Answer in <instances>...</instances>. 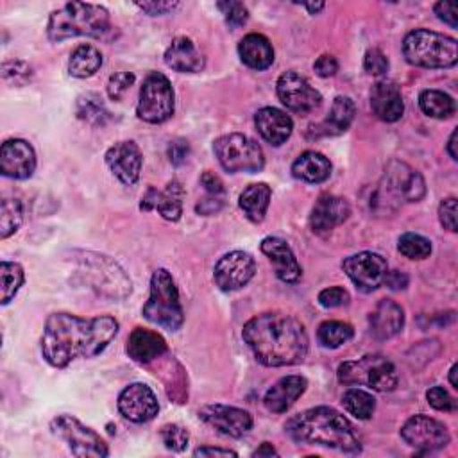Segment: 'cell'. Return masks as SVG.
Here are the masks:
<instances>
[{
	"mask_svg": "<svg viewBox=\"0 0 458 458\" xmlns=\"http://www.w3.org/2000/svg\"><path fill=\"white\" fill-rule=\"evenodd\" d=\"M438 218H440V224L444 225V229L447 231H456V199L454 197H449V199H444L438 206Z\"/></svg>",
	"mask_w": 458,
	"mask_h": 458,
	"instance_id": "obj_49",
	"label": "cell"
},
{
	"mask_svg": "<svg viewBox=\"0 0 458 458\" xmlns=\"http://www.w3.org/2000/svg\"><path fill=\"white\" fill-rule=\"evenodd\" d=\"M401 437L408 445L422 453L440 449L447 445L451 440L447 428L440 420L431 419L428 415L410 417L401 428Z\"/></svg>",
	"mask_w": 458,
	"mask_h": 458,
	"instance_id": "obj_15",
	"label": "cell"
},
{
	"mask_svg": "<svg viewBox=\"0 0 458 458\" xmlns=\"http://www.w3.org/2000/svg\"><path fill=\"white\" fill-rule=\"evenodd\" d=\"M277 454V451L272 447V444H268V442H263L261 444V447H258L254 453H252V456H276Z\"/></svg>",
	"mask_w": 458,
	"mask_h": 458,
	"instance_id": "obj_58",
	"label": "cell"
},
{
	"mask_svg": "<svg viewBox=\"0 0 458 458\" xmlns=\"http://www.w3.org/2000/svg\"><path fill=\"white\" fill-rule=\"evenodd\" d=\"M292 174L304 182H324L331 175V163L324 154L306 150L293 161Z\"/></svg>",
	"mask_w": 458,
	"mask_h": 458,
	"instance_id": "obj_31",
	"label": "cell"
},
{
	"mask_svg": "<svg viewBox=\"0 0 458 458\" xmlns=\"http://www.w3.org/2000/svg\"><path fill=\"white\" fill-rule=\"evenodd\" d=\"M168 159L172 165H182L190 154V145L184 140H174L168 145Z\"/></svg>",
	"mask_w": 458,
	"mask_h": 458,
	"instance_id": "obj_52",
	"label": "cell"
},
{
	"mask_svg": "<svg viewBox=\"0 0 458 458\" xmlns=\"http://www.w3.org/2000/svg\"><path fill=\"white\" fill-rule=\"evenodd\" d=\"M435 14L438 16V20H442L444 23H447L449 27L456 29L458 21H456V5L453 2H437L433 5Z\"/></svg>",
	"mask_w": 458,
	"mask_h": 458,
	"instance_id": "obj_51",
	"label": "cell"
},
{
	"mask_svg": "<svg viewBox=\"0 0 458 458\" xmlns=\"http://www.w3.org/2000/svg\"><path fill=\"white\" fill-rule=\"evenodd\" d=\"M213 152L224 170L236 174L259 172L265 165V156L261 147L245 134L231 132L215 140Z\"/></svg>",
	"mask_w": 458,
	"mask_h": 458,
	"instance_id": "obj_10",
	"label": "cell"
},
{
	"mask_svg": "<svg viewBox=\"0 0 458 458\" xmlns=\"http://www.w3.org/2000/svg\"><path fill=\"white\" fill-rule=\"evenodd\" d=\"M134 84V75L131 72H116L107 81V95L111 100H120L129 88Z\"/></svg>",
	"mask_w": 458,
	"mask_h": 458,
	"instance_id": "obj_45",
	"label": "cell"
},
{
	"mask_svg": "<svg viewBox=\"0 0 458 458\" xmlns=\"http://www.w3.org/2000/svg\"><path fill=\"white\" fill-rule=\"evenodd\" d=\"M284 431L297 444L322 445L347 454L361 453V442L351 422L329 406L310 408L290 417Z\"/></svg>",
	"mask_w": 458,
	"mask_h": 458,
	"instance_id": "obj_3",
	"label": "cell"
},
{
	"mask_svg": "<svg viewBox=\"0 0 458 458\" xmlns=\"http://www.w3.org/2000/svg\"><path fill=\"white\" fill-rule=\"evenodd\" d=\"M200 182H202L204 190L208 191V195L224 197V193H225L224 182H222V179H220V177H218L215 172H209V170H206V172L200 175Z\"/></svg>",
	"mask_w": 458,
	"mask_h": 458,
	"instance_id": "obj_53",
	"label": "cell"
},
{
	"mask_svg": "<svg viewBox=\"0 0 458 458\" xmlns=\"http://www.w3.org/2000/svg\"><path fill=\"white\" fill-rule=\"evenodd\" d=\"M426 399L435 410H440V411H451L456 408V401L449 395V392L444 386H438V385L431 386L426 392Z\"/></svg>",
	"mask_w": 458,
	"mask_h": 458,
	"instance_id": "obj_48",
	"label": "cell"
},
{
	"mask_svg": "<svg viewBox=\"0 0 458 458\" xmlns=\"http://www.w3.org/2000/svg\"><path fill=\"white\" fill-rule=\"evenodd\" d=\"M447 152L451 156V159H458V154H456V129L451 132L449 136V141H447Z\"/></svg>",
	"mask_w": 458,
	"mask_h": 458,
	"instance_id": "obj_59",
	"label": "cell"
},
{
	"mask_svg": "<svg viewBox=\"0 0 458 458\" xmlns=\"http://www.w3.org/2000/svg\"><path fill=\"white\" fill-rule=\"evenodd\" d=\"M254 123L261 138L270 145L284 143L293 129L292 118L277 107H261L254 114Z\"/></svg>",
	"mask_w": 458,
	"mask_h": 458,
	"instance_id": "obj_27",
	"label": "cell"
},
{
	"mask_svg": "<svg viewBox=\"0 0 458 458\" xmlns=\"http://www.w3.org/2000/svg\"><path fill=\"white\" fill-rule=\"evenodd\" d=\"M50 429L54 435H57L61 440L68 444L73 456L104 458L109 454V449L104 438L91 428L84 426L73 415H57L50 422Z\"/></svg>",
	"mask_w": 458,
	"mask_h": 458,
	"instance_id": "obj_12",
	"label": "cell"
},
{
	"mask_svg": "<svg viewBox=\"0 0 458 458\" xmlns=\"http://www.w3.org/2000/svg\"><path fill=\"white\" fill-rule=\"evenodd\" d=\"M23 220V209L18 199H4L0 211V236L7 238L18 231Z\"/></svg>",
	"mask_w": 458,
	"mask_h": 458,
	"instance_id": "obj_40",
	"label": "cell"
},
{
	"mask_svg": "<svg viewBox=\"0 0 458 458\" xmlns=\"http://www.w3.org/2000/svg\"><path fill=\"white\" fill-rule=\"evenodd\" d=\"M306 386L308 381L302 376H284L267 390L263 404L272 413H284L304 394Z\"/></svg>",
	"mask_w": 458,
	"mask_h": 458,
	"instance_id": "obj_25",
	"label": "cell"
},
{
	"mask_svg": "<svg viewBox=\"0 0 458 458\" xmlns=\"http://www.w3.org/2000/svg\"><path fill=\"white\" fill-rule=\"evenodd\" d=\"M23 268L13 261H2L0 265V284H2V304H9L23 284Z\"/></svg>",
	"mask_w": 458,
	"mask_h": 458,
	"instance_id": "obj_39",
	"label": "cell"
},
{
	"mask_svg": "<svg viewBox=\"0 0 458 458\" xmlns=\"http://www.w3.org/2000/svg\"><path fill=\"white\" fill-rule=\"evenodd\" d=\"M216 7L222 11L225 23L231 29L242 27L247 23L249 20V11L242 2H234V0H227V2H218Z\"/></svg>",
	"mask_w": 458,
	"mask_h": 458,
	"instance_id": "obj_43",
	"label": "cell"
},
{
	"mask_svg": "<svg viewBox=\"0 0 458 458\" xmlns=\"http://www.w3.org/2000/svg\"><path fill=\"white\" fill-rule=\"evenodd\" d=\"M317 299H318V304L324 308H338V306H347L351 301V295L342 286H329V288H324Z\"/></svg>",
	"mask_w": 458,
	"mask_h": 458,
	"instance_id": "obj_46",
	"label": "cell"
},
{
	"mask_svg": "<svg viewBox=\"0 0 458 458\" xmlns=\"http://www.w3.org/2000/svg\"><path fill=\"white\" fill-rule=\"evenodd\" d=\"M127 354L138 363H150L166 352V342L156 331L136 327L127 338Z\"/></svg>",
	"mask_w": 458,
	"mask_h": 458,
	"instance_id": "obj_28",
	"label": "cell"
},
{
	"mask_svg": "<svg viewBox=\"0 0 458 458\" xmlns=\"http://www.w3.org/2000/svg\"><path fill=\"white\" fill-rule=\"evenodd\" d=\"M106 163L113 175L125 186H132L140 179L141 152L134 141H118L106 150Z\"/></svg>",
	"mask_w": 458,
	"mask_h": 458,
	"instance_id": "obj_19",
	"label": "cell"
},
{
	"mask_svg": "<svg viewBox=\"0 0 458 458\" xmlns=\"http://www.w3.org/2000/svg\"><path fill=\"white\" fill-rule=\"evenodd\" d=\"M388 57L379 48H369L363 57V68L370 75H385L388 72Z\"/></svg>",
	"mask_w": 458,
	"mask_h": 458,
	"instance_id": "obj_47",
	"label": "cell"
},
{
	"mask_svg": "<svg viewBox=\"0 0 458 458\" xmlns=\"http://www.w3.org/2000/svg\"><path fill=\"white\" fill-rule=\"evenodd\" d=\"M426 195V182L422 175L410 168L406 163L390 161L385 168L383 179L376 190V197L372 204L376 208H383L388 211V204L392 202H417Z\"/></svg>",
	"mask_w": 458,
	"mask_h": 458,
	"instance_id": "obj_9",
	"label": "cell"
},
{
	"mask_svg": "<svg viewBox=\"0 0 458 458\" xmlns=\"http://www.w3.org/2000/svg\"><path fill=\"white\" fill-rule=\"evenodd\" d=\"M313 70L318 77H331L338 70V61L333 55L324 54V55L317 57V61L313 63Z\"/></svg>",
	"mask_w": 458,
	"mask_h": 458,
	"instance_id": "obj_54",
	"label": "cell"
},
{
	"mask_svg": "<svg viewBox=\"0 0 458 458\" xmlns=\"http://www.w3.org/2000/svg\"><path fill=\"white\" fill-rule=\"evenodd\" d=\"M270 197H272V190L268 184L265 182H254L249 184L238 199V204L242 208V211L245 213V216L250 222H261L265 218V213L268 209L270 204Z\"/></svg>",
	"mask_w": 458,
	"mask_h": 458,
	"instance_id": "obj_32",
	"label": "cell"
},
{
	"mask_svg": "<svg viewBox=\"0 0 458 458\" xmlns=\"http://www.w3.org/2000/svg\"><path fill=\"white\" fill-rule=\"evenodd\" d=\"M256 272L254 258L245 250H233L224 254L213 270L215 284L222 292H234L243 288Z\"/></svg>",
	"mask_w": 458,
	"mask_h": 458,
	"instance_id": "obj_16",
	"label": "cell"
},
{
	"mask_svg": "<svg viewBox=\"0 0 458 458\" xmlns=\"http://www.w3.org/2000/svg\"><path fill=\"white\" fill-rule=\"evenodd\" d=\"M277 97L286 109L297 114H308L320 106V93L297 72H284L276 84Z\"/></svg>",
	"mask_w": 458,
	"mask_h": 458,
	"instance_id": "obj_13",
	"label": "cell"
},
{
	"mask_svg": "<svg viewBox=\"0 0 458 458\" xmlns=\"http://www.w3.org/2000/svg\"><path fill=\"white\" fill-rule=\"evenodd\" d=\"M224 208V197H216V195H208L206 199H202L197 204V213L200 215H213L216 211H220Z\"/></svg>",
	"mask_w": 458,
	"mask_h": 458,
	"instance_id": "obj_55",
	"label": "cell"
},
{
	"mask_svg": "<svg viewBox=\"0 0 458 458\" xmlns=\"http://www.w3.org/2000/svg\"><path fill=\"white\" fill-rule=\"evenodd\" d=\"M0 170L5 177L29 179L36 170V152L25 140L13 138L2 143Z\"/></svg>",
	"mask_w": 458,
	"mask_h": 458,
	"instance_id": "obj_20",
	"label": "cell"
},
{
	"mask_svg": "<svg viewBox=\"0 0 458 458\" xmlns=\"http://www.w3.org/2000/svg\"><path fill=\"white\" fill-rule=\"evenodd\" d=\"M2 75L14 86H23L32 77V68L25 61H7L2 64Z\"/></svg>",
	"mask_w": 458,
	"mask_h": 458,
	"instance_id": "obj_44",
	"label": "cell"
},
{
	"mask_svg": "<svg viewBox=\"0 0 458 458\" xmlns=\"http://www.w3.org/2000/svg\"><path fill=\"white\" fill-rule=\"evenodd\" d=\"M261 252L270 259V263L274 265V272L276 276L283 281V283H297L302 277V268L293 254V250L290 249V245L277 236H267L261 242Z\"/></svg>",
	"mask_w": 458,
	"mask_h": 458,
	"instance_id": "obj_21",
	"label": "cell"
},
{
	"mask_svg": "<svg viewBox=\"0 0 458 458\" xmlns=\"http://www.w3.org/2000/svg\"><path fill=\"white\" fill-rule=\"evenodd\" d=\"M404 326V311L403 308L390 299H381L374 311L369 315V327L374 338L388 340L401 333Z\"/></svg>",
	"mask_w": 458,
	"mask_h": 458,
	"instance_id": "obj_26",
	"label": "cell"
},
{
	"mask_svg": "<svg viewBox=\"0 0 458 458\" xmlns=\"http://www.w3.org/2000/svg\"><path fill=\"white\" fill-rule=\"evenodd\" d=\"M372 113L383 122H397L404 113L401 89L392 81H377L370 89Z\"/></svg>",
	"mask_w": 458,
	"mask_h": 458,
	"instance_id": "obj_24",
	"label": "cell"
},
{
	"mask_svg": "<svg viewBox=\"0 0 458 458\" xmlns=\"http://www.w3.org/2000/svg\"><path fill=\"white\" fill-rule=\"evenodd\" d=\"M338 381L347 386H367L376 392H390L397 386V370L394 363L381 354H367L358 360L344 361L338 367Z\"/></svg>",
	"mask_w": 458,
	"mask_h": 458,
	"instance_id": "obj_8",
	"label": "cell"
},
{
	"mask_svg": "<svg viewBox=\"0 0 458 458\" xmlns=\"http://www.w3.org/2000/svg\"><path fill=\"white\" fill-rule=\"evenodd\" d=\"M351 215V208L345 199L336 195H320L310 215V227L313 233H327L344 224Z\"/></svg>",
	"mask_w": 458,
	"mask_h": 458,
	"instance_id": "obj_23",
	"label": "cell"
},
{
	"mask_svg": "<svg viewBox=\"0 0 458 458\" xmlns=\"http://www.w3.org/2000/svg\"><path fill=\"white\" fill-rule=\"evenodd\" d=\"M179 2H168V0H150V2H136V7H140L143 13L150 16H159V14H168L172 13Z\"/></svg>",
	"mask_w": 458,
	"mask_h": 458,
	"instance_id": "obj_50",
	"label": "cell"
},
{
	"mask_svg": "<svg viewBox=\"0 0 458 458\" xmlns=\"http://www.w3.org/2000/svg\"><path fill=\"white\" fill-rule=\"evenodd\" d=\"M302 7H306L310 11V14H317L318 11L324 9V4L322 2H317V4H302Z\"/></svg>",
	"mask_w": 458,
	"mask_h": 458,
	"instance_id": "obj_60",
	"label": "cell"
},
{
	"mask_svg": "<svg viewBox=\"0 0 458 458\" xmlns=\"http://www.w3.org/2000/svg\"><path fill=\"white\" fill-rule=\"evenodd\" d=\"M136 114L147 123H163L174 114V89L166 75L150 72L140 89Z\"/></svg>",
	"mask_w": 458,
	"mask_h": 458,
	"instance_id": "obj_11",
	"label": "cell"
},
{
	"mask_svg": "<svg viewBox=\"0 0 458 458\" xmlns=\"http://www.w3.org/2000/svg\"><path fill=\"white\" fill-rule=\"evenodd\" d=\"M75 114L79 120L89 125H104L109 120V111L98 93H82L75 104Z\"/></svg>",
	"mask_w": 458,
	"mask_h": 458,
	"instance_id": "obj_35",
	"label": "cell"
},
{
	"mask_svg": "<svg viewBox=\"0 0 458 458\" xmlns=\"http://www.w3.org/2000/svg\"><path fill=\"white\" fill-rule=\"evenodd\" d=\"M354 113H356V107L349 97H344V95L336 97L331 104V109L326 120L320 123V131L326 136H336L345 132L354 120Z\"/></svg>",
	"mask_w": 458,
	"mask_h": 458,
	"instance_id": "obj_33",
	"label": "cell"
},
{
	"mask_svg": "<svg viewBox=\"0 0 458 458\" xmlns=\"http://www.w3.org/2000/svg\"><path fill=\"white\" fill-rule=\"evenodd\" d=\"M159 437L166 449L177 451V453L184 451L188 445V440H190L188 431L179 424H165L159 431Z\"/></svg>",
	"mask_w": 458,
	"mask_h": 458,
	"instance_id": "obj_42",
	"label": "cell"
},
{
	"mask_svg": "<svg viewBox=\"0 0 458 458\" xmlns=\"http://www.w3.org/2000/svg\"><path fill=\"white\" fill-rule=\"evenodd\" d=\"M199 419L233 438L243 437L252 428V415L247 410L227 404H206L199 410Z\"/></svg>",
	"mask_w": 458,
	"mask_h": 458,
	"instance_id": "obj_17",
	"label": "cell"
},
{
	"mask_svg": "<svg viewBox=\"0 0 458 458\" xmlns=\"http://www.w3.org/2000/svg\"><path fill=\"white\" fill-rule=\"evenodd\" d=\"M419 106L424 114L431 118H447L454 113V100L440 89H424L419 95Z\"/></svg>",
	"mask_w": 458,
	"mask_h": 458,
	"instance_id": "obj_36",
	"label": "cell"
},
{
	"mask_svg": "<svg viewBox=\"0 0 458 458\" xmlns=\"http://www.w3.org/2000/svg\"><path fill=\"white\" fill-rule=\"evenodd\" d=\"M118 333L113 317L81 318L72 313H52L43 329L41 354L55 369L70 365L75 358L100 354Z\"/></svg>",
	"mask_w": 458,
	"mask_h": 458,
	"instance_id": "obj_1",
	"label": "cell"
},
{
	"mask_svg": "<svg viewBox=\"0 0 458 458\" xmlns=\"http://www.w3.org/2000/svg\"><path fill=\"white\" fill-rule=\"evenodd\" d=\"M342 268L347 274V277L356 284V288L361 292H372L379 288L388 272V265L385 258L370 250H363L345 258L342 261Z\"/></svg>",
	"mask_w": 458,
	"mask_h": 458,
	"instance_id": "obj_14",
	"label": "cell"
},
{
	"mask_svg": "<svg viewBox=\"0 0 458 458\" xmlns=\"http://www.w3.org/2000/svg\"><path fill=\"white\" fill-rule=\"evenodd\" d=\"M242 63L252 70H267L274 63V48L263 34L250 32L238 43Z\"/></svg>",
	"mask_w": 458,
	"mask_h": 458,
	"instance_id": "obj_30",
	"label": "cell"
},
{
	"mask_svg": "<svg viewBox=\"0 0 458 458\" xmlns=\"http://www.w3.org/2000/svg\"><path fill=\"white\" fill-rule=\"evenodd\" d=\"M456 372H458V365L454 363L449 370V383L453 385V388H458V379H456Z\"/></svg>",
	"mask_w": 458,
	"mask_h": 458,
	"instance_id": "obj_61",
	"label": "cell"
},
{
	"mask_svg": "<svg viewBox=\"0 0 458 458\" xmlns=\"http://www.w3.org/2000/svg\"><path fill=\"white\" fill-rule=\"evenodd\" d=\"M182 186L177 181H170L163 191L156 188H148L140 202L141 211L156 209L165 220L177 222L182 213Z\"/></svg>",
	"mask_w": 458,
	"mask_h": 458,
	"instance_id": "obj_22",
	"label": "cell"
},
{
	"mask_svg": "<svg viewBox=\"0 0 458 458\" xmlns=\"http://www.w3.org/2000/svg\"><path fill=\"white\" fill-rule=\"evenodd\" d=\"M109 30V13L97 4L70 2L55 9L47 25L50 41H63L77 36L100 38Z\"/></svg>",
	"mask_w": 458,
	"mask_h": 458,
	"instance_id": "obj_4",
	"label": "cell"
},
{
	"mask_svg": "<svg viewBox=\"0 0 458 458\" xmlns=\"http://www.w3.org/2000/svg\"><path fill=\"white\" fill-rule=\"evenodd\" d=\"M242 336L256 360L267 367H288L304 361L308 335L304 326L292 315L267 311L252 317Z\"/></svg>",
	"mask_w": 458,
	"mask_h": 458,
	"instance_id": "obj_2",
	"label": "cell"
},
{
	"mask_svg": "<svg viewBox=\"0 0 458 458\" xmlns=\"http://www.w3.org/2000/svg\"><path fill=\"white\" fill-rule=\"evenodd\" d=\"M118 411L127 420L141 424L157 415L159 404L150 386L145 383H131L118 395Z\"/></svg>",
	"mask_w": 458,
	"mask_h": 458,
	"instance_id": "obj_18",
	"label": "cell"
},
{
	"mask_svg": "<svg viewBox=\"0 0 458 458\" xmlns=\"http://www.w3.org/2000/svg\"><path fill=\"white\" fill-rule=\"evenodd\" d=\"M102 54L97 47L93 45H79L75 47V50L70 54V59H68V72L70 75L73 77H79V79H86V77H91L95 75L100 66H102Z\"/></svg>",
	"mask_w": 458,
	"mask_h": 458,
	"instance_id": "obj_34",
	"label": "cell"
},
{
	"mask_svg": "<svg viewBox=\"0 0 458 458\" xmlns=\"http://www.w3.org/2000/svg\"><path fill=\"white\" fill-rule=\"evenodd\" d=\"M141 315L165 329L177 331L184 322L179 292L168 270L157 268L150 279V295L141 308Z\"/></svg>",
	"mask_w": 458,
	"mask_h": 458,
	"instance_id": "obj_7",
	"label": "cell"
},
{
	"mask_svg": "<svg viewBox=\"0 0 458 458\" xmlns=\"http://www.w3.org/2000/svg\"><path fill=\"white\" fill-rule=\"evenodd\" d=\"M193 454L195 456H213V454H218V456H236L234 451L220 449V447H199V449H195Z\"/></svg>",
	"mask_w": 458,
	"mask_h": 458,
	"instance_id": "obj_57",
	"label": "cell"
},
{
	"mask_svg": "<svg viewBox=\"0 0 458 458\" xmlns=\"http://www.w3.org/2000/svg\"><path fill=\"white\" fill-rule=\"evenodd\" d=\"M352 335H354L352 326L342 320H326L317 329V338L320 345L327 349H336L344 345L352 338Z\"/></svg>",
	"mask_w": 458,
	"mask_h": 458,
	"instance_id": "obj_37",
	"label": "cell"
},
{
	"mask_svg": "<svg viewBox=\"0 0 458 458\" xmlns=\"http://www.w3.org/2000/svg\"><path fill=\"white\" fill-rule=\"evenodd\" d=\"M342 404L351 415H354L356 419H361V420L370 419L376 410L374 395L361 388H349L342 395Z\"/></svg>",
	"mask_w": 458,
	"mask_h": 458,
	"instance_id": "obj_38",
	"label": "cell"
},
{
	"mask_svg": "<svg viewBox=\"0 0 458 458\" xmlns=\"http://www.w3.org/2000/svg\"><path fill=\"white\" fill-rule=\"evenodd\" d=\"M390 290H404L408 286V276L399 272V270H392L386 272L385 281H383Z\"/></svg>",
	"mask_w": 458,
	"mask_h": 458,
	"instance_id": "obj_56",
	"label": "cell"
},
{
	"mask_svg": "<svg viewBox=\"0 0 458 458\" xmlns=\"http://www.w3.org/2000/svg\"><path fill=\"white\" fill-rule=\"evenodd\" d=\"M404 59L420 68H451L458 61L454 38L428 29H415L403 41Z\"/></svg>",
	"mask_w": 458,
	"mask_h": 458,
	"instance_id": "obj_6",
	"label": "cell"
},
{
	"mask_svg": "<svg viewBox=\"0 0 458 458\" xmlns=\"http://www.w3.org/2000/svg\"><path fill=\"white\" fill-rule=\"evenodd\" d=\"M165 63L168 68L181 73H195L204 68L202 54L186 36H179L168 45L165 52Z\"/></svg>",
	"mask_w": 458,
	"mask_h": 458,
	"instance_id": "obj_29",
	"label": "cell"
},
{
	"mask_svg": "<svg viewBox=\"0 0 458 458\" xmlns=\"http://www.w3.org/2000/svg\"><path fill=\"white\" fill-rule=\"evenodd\" d=\"M75 258L77 274L86 283V286L93 290L97 295L106 297L109 301H122L131 293L132 283L129 276L109 256L86 250L79 252Z\"/></svg>",
	"mask_w": 458,
	"mask_h": 458,
	"instance_id": "obj_5",
	"label": "cell"
},
{
	"mask_svg": "<svg viewBox=\"0 0 458 458\" xmlns=\"http://www.w3.org/2000/svg\"><path fill=\"white\" fill-rule=\"evenodd\" d=\"M397 249L410 259H426L431 254V242L417 233H404L399 238Z\"/></svg>",
	"mask_w": 458,
	"mask_h": 458,
	"instance_id": "obj_41",
	"label": "cell"
}]
</instances>
